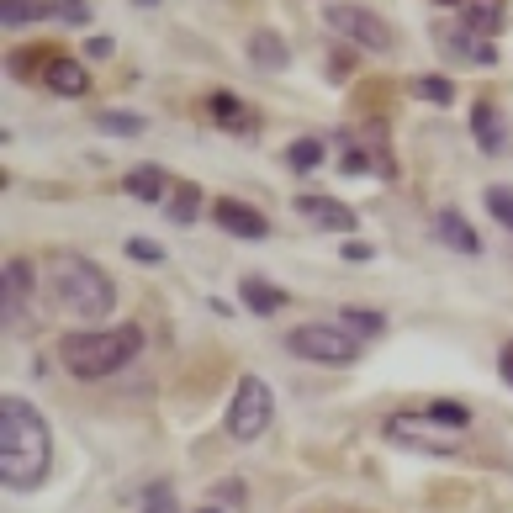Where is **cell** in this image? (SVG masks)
Wrapping results in <instances>:
<instances>
[{
  "mask_svg": "<svg viewBox=\"0 0 513 513\" xmlns=\"http://www.w3.org/2000/svg\"><path fill=\"white\" fill-rule=\"evenodd\" d=\"M471 133H476V143H482L487 154H498L503 149V117H498V106H476L471 112Z\"/></svg>",
  "mask_w": 513,
  "mask_h": 513,
  "instance_id": "cell-17",
  "label": "cell"
},
{
  "mask_svg": "<svg viewBox=\"0 0 513 513\" xmlns=\"http://www.w3.org/2000/svg\"><path fill=\"white\" fill-rule=\"evenodd\" d=\"M249 59L260 69H286L291 53H286V43L276 38V32H254V38H249Z\"/></svg>",
  "mask_w": 513,
  "mask_h": 513,
  "instance_id": "cell-19",
  "label": "cell"
},
{
  "mask_svg": "<svg viewBox=\"0 0 513 513\" xmlns=\"http://www.w3.org/2000/svg\"><path fill=\"white\" fill-rule=\"evenodd\" d=\"M434 238H439L445 249H455V254H471V260L482 254V238H476V228H471V223H466V217L455 212V207L434 212Z\"/></svg>",
  "mask_w": 513,
  "mask_h": 513,
  "instance_id": "cell-11",
  "label": "cell"
},
{
  "mask_svg": "<svg viewBox=\"0 0 513 513\" xmlns=\"http://www.w3.org/2000/svg\"><path fill=\"white\" fill-rule=\"evenodd\" d=\"M201 513H217V508H201Z\"/></svg>",
  "mask_w": 513,
  "mask_h": 513,
  "instance_id": "cell-36",
  "label": "cell"
},
{
  "mask_svg": "<svg viewBox=\"0 0 513 513\" xmlns=\"http://www.w3.org/2000/svg\"><path fill=\"white\" fill-rule=\"evenodd\" d=\"M339 323L350 328V334H381V328H387V318H381V313H360V307H344Z\"/></svg>",
  "mask_w": 513,
  "mask_h": 513,
  "instance_id": "cell-25",
  "label": "cell"
},
{
  "mask_svg": "<svg viewBox=\"0 0 513 513\" xmlns=\"http://www.w3.org/2000/svg\"><path fill=\"white\" fill-rule=\"evenodd\" d=\"M212 217H217V228H223V233H233V238H244V244H254V238H265V233H270V223H265V217L254 212L249 201H233V196H223V201H217V207H212Z\"/></svg>",
  "mask_w": 513,
  "mask_h": 513,
  "instance_id": "cell-9",
  "label": "cell"
},
{
  "mask_svg": "<svg viewBox=\"0 0 513 513\" xmlns=\"http://www.w3.org/2000/svg\"><path fill=\"white\" fill-rule=\"evenodd\" d=\"M387 439L402 450H418V455H450L461 450V429H445L434 418H413V413H397L387 418Z\"/></svg>",
  "mask_w": 513,
  "mask_h": 513,
  "instance_id": "cell-7",
  "label": "cell"
},
{
  "mask_svg": "<svg viewBox=\"0 0 513 513\" xmlns=\"http://www.w3.org/2000/svg\"><path fill=\"white\" fill-rule=\"evenodd\" d=\"M238 297H244V307H249V313H260V318H270V313H281V307H286V291L270 286V281H260V276H244Z\"/></svg>",
  "mask_w": 513,
  "mask_h": 513,
  "instance_id": "cell-14",
  "label": "cell"
},
{
  "mask_svg": "<svg viewBox=\"0 0 513 513\" xmlns=\"http://www.w3.org/2000/svg\"><path fill=\"white\" fill-rule=\"evenodd\" d=\"M439 6H466V0H439Z\"/></svg>",
  "mask_w": 513,
  "mask_h": 513,
  "instance_id": "cell-34",
  "label": "cell"
},
{
  "mask_svg": "<svg viewBox=\"0 0 513 513\" xmlns=\"http://www.w3.org/2000/svg\"><path fill=\"white\" fill-rule=\"evenodd\" d=\"M323 22H328V32L350 38L365 53H392L397 48V32L381 22L376 11H365V6H323Z\"/></svg>",
  "mask_w": 513,
  "mask_h": 513,
  "instance_id": "cell-6",
  "label": "cell"
},
{
  "mask_svg": "<svg viewBox=\"0 0 513 513\" xmlns=\"http://www.w3.org/2000/svg\"><path fill=\"white\" fill-rule=\"evenodd\" d=\"M143 513H175V503H170V487H149V492H143Z\"/></svg>",
  "mask_w": 513,
  "mask_h": 513,
  "instance_id": "cell-29",
  "label": "cell"
},
{
  "mask_svg": "<svg viewBox=\"0 0 513 513\" xmlns=\"http://www.w3.org/2000/svg\"><path fill=\"white\" fill-rule=\"evenodd\" d=\"M498 371H503V381H508V387H513V339L503 344V355H498Z\"/></svg>",
  "mask_w": 513,
  "mask_h": 513,
  "instance_id": "cell-33",
  "label": "cell"
},
{
  "mask_svg": "<svg viewBox=\"0 0 513 513\" xmlns=\"http://www.w3.org/2000/svg\"><path fill=\"white\" fill-rule=\"evenodd\" d=\"M43 80H48V90H59V96H69V101L90 90V75H85V64H80V59H48Z\"/></svg>",
  "mask_w": 513,
  "mask_h": 513,
  "instance_id": "cell-13",
  "label": "cell"
},
{
  "mask_svg": "<svg viewBox=\"0 0 513 513\" xmlns=\"http://www.w3.org/2000/svg\"><path fill=\"white\" fill-rule=\"evenodd\" d=\"M429 418H434V424H445V429H466L471 424V413L461 408V402H434Z\"/></svg>",
  "mask_w": 513,
  "mask_h": 513,
  "instance_id": "cell-27",
  "label": "cell"
},
{
  "mask_svg": "<svg viewBox=\"0 0 513 513\" xmlns=\"http://www.w3.org/2000/svg\"><path fill=\"white\" fill-rule=\"evenodd\" d=\"M270 418H276V397H270V387L260 376H244L238 392H233V402H228V434L249 445V439H260L270 429Z\"/></svg>",
  "mask_w": 513,
  "mask_h": 513,
  "instance_id": "cell-5",
  "label": "cell"
},
{
  "mask_svg": "<svg viewBox=\"0 0 513 513\" xmlns=\"http://www.w3.org/2000/svg\"><path fill=\"white\" fill-rule=\"evenodd\" d=\"M487 212L498 217L503 228H513V186H492L487 191Z\"/></svg>",
  "mask_w": 513,
  "mask_h": 513,
  "instance_id": "cell-26",
  "label": "cell"
},
{
  "mask_svg": "<svg viewBox=\"0 0 513 513\" xmlns=\"http://www.w3.org/2000/svg\"><path fill=\"white\" fill-rule=\"evenodd\" d=\"M413 96H418V101H434V106H450V101H455V85L439 80V75H418V80H413Z\"/></svg>",
  "mask_w": 513,
  "mask_h": 513,
  "instance_id": "cell-21",
  "label": "cell"
},
{
  "mask_svg": "<svg viewBox=\"0 0 513 513\" xmlns=\"http://www.w3.org/2000/svg\"><path fill=\"white\" fill-rule=\"evenodd\" d=\"M43 16H53L48 0H0V22L6 27H32V22H43Z\"/></svg>",
  "mask_w": 513,
  "mask_h": 513,
  "instance_id": "cell-20",
  "label": "cell"
},
{
  "mask_svg": "<svg viewBox=\"0 0 513 513\" xmlns=\"http://www.w3.org/2000/svg\"><path fill=\"white\" fill-rule=\"evenodd\" d=\"M318 159H323V143H318V138H297V143L286 149L291 170H318Z\"/></svg>",
  "mask_w": 513,
  "mask_h": 513,
  "instance_id": "cell-23",
  "label": "cell"
},
{
  "mask_svg": "<svg viewBox=\"0 0 513 513\" xmlns=\"http://www.w3.org/2000/svg\"><path fill=\"white\" fill-rule=\"evenodd\" d=\"M127 260H138V265H164V249L154 244V238H127Z\"/></svg>",
  "mask_w": 513,
  "mask_h": 513,
  "instance_id": "cell-28",
  "label": "cell"
},
{
  "mask_svg": "<svg viewBox=\"0 0 513 513\" xmlns=\"http://www.w3.org/2000/svg\"><path fill=\"white\" fill-rule=\"evenodd\" d=\"M96 127L101 133H117V138H133V133H143V117L138 112H101Z\"/></svg>",
  "mask_w": 513,
  "mask_h": 513,
  "instance_id": "cell-24",
  "label": "cell"
},
{
  "mask_svg": "<svg viewBox=\"0 0 513 513\" xmlns=\"http://www.w3.org/2000/svg\"><path fill=\"white\" fill-rule=\"evenodd\" d=\"M297 217H307V223L323 228V233H344V238L360 228V217L344 207V201H334V196H297Z\"/></svg>",
  "mask_w": 513,
  "mask_h": 513,
  "instance_id": "cell-8",
  "label": "cell"
},
{
  "mask_svg": "<svg viewBox=\"0 0 513 513\" xmlns=\"http://www.w3.org/2000/svg\"><path fill=\"white\" fill-rule=\"evenodd\" d=\"M138 6H159V0H138Z\"/></svg>",
  "mask_w": 513,
  "mask_h": 513,
  "instance_id": "cell-35",
  "label": "cell"
},
{
  "mask_svg": "<svg viewBox=\"0 0 513 513\" xmlns=\"http://www.w3.org/2000/svg\"><path fill=\"white\" fill-rule=\"evenodd\" d=\"M48 461H53V439L43 413L27 397L6 392V402H0V482L11 492H32L48 476Z\"/></svg>",
  "mask_w": 513,
  "mask_h": 513,
  "instance_id": "cell-1",
  "label": "cell"
},
{
  "mask_svg": "<svg viewBox=\"0 0 513 513\" xmlns=\"http://www.w3.org/2000/svg\"><path fill=\"white\" fill-rule=\"evenodd\" d=\"M112 48H117L112 38H90V48H85V53H90V59H112Z\"/></svg>",
  "mask_w": 513,
  "mask_h": 513,
  "instance_id": "cell-32",
  "label": "cell"
},
{
  "mask_svg": "<svg viewBox=\"0 0 513 513\" xmlns=\"http://www.w3.org/2000/svg\"><path fill=\"white\" fill-rule=\"evenodd\" d=\"M439 43H445L450 59H461V64H498V48H487V38H476L471 27H439Z\"/></svg>",
  "mask_w": 513,
  "mask_h": 513,
  "instance_id": "cell-10",
  "label": "cell"
},
{
  "mask_svg": "<svg viewBox=\"0 0 513 513\" xmlns=\"http://www.w3.org/2000/svg\"><path fill=\"white\" fill-rule=\"evenodd\" d=\"M59 16H64V22H75V27H80L90 11H85V0H59Z\"/></svg>",
  "mask_w": 513,
  "mask_h": 513,
  "instance_id": "cell-31",
  "label": "cell"
},
{
  "mask_svg": "<svg viewBox=\"0 0 513 513\" xmlns=\"http://www.w3.org/2000/svg\"><path fill=\"white\" fill-rule=\"evenodd\" d=\"M48 291H53V302H59L69 318H85V323H96V318H106V313L117 307L112 276H106L101 265L80 260V254H53Z\"/></svg>",
  "mask_w": 513,
  "mask_h": 513,
  "instance_id": "cell-2",
  "label": "cell"
},
{
  "mask_svg": "<svg viewBox=\"0 0 513 513\" xmlns=\"http://www.w3.org/2000/svg\"><path fill=\"white\" fill-rule=\"evenodd\" d=\"M138 350H143V328L138 323L90 328V334H64L59 339V360L69 365V376H80V381H101V376L122 371Z\"/></svg>",
  "mask_w": 513,
  "mask_h": 513,
  "instance_id": "cell-3",
  "label": "cell"
},
{
  "mask_svg": "<svg viewBox=\"0 0 513 513\" xmlns=\"http://www.w3.org/2000/svg\"><path fill=\"white\" fill-rule=\"evenodd\" d=\"M212 117L223 122V127H233V133H254V122H260L244 101L233 96V90H217V96H212Z\"/></svg>",
  "mask_w": 513,
  "mask_h": 513,
  "instance_id": "cell-16",
  "label": "cell"
},
{
  "mask_svg": "<svg viewBox=\"0 0 513 513\" xmlns=\"http://www.w3.org/2000/svg\"><path fill=\"white\" fill-rule=\"evenodd\" d=\"M461 27H471L476 38H492L503 27V0H466L461 6Z\"/></svg>",
  "mask_w": 513,
  "mask_h": 513,
  "instance_id": "cell-15",
  "label": "cell"
},
{
  "mask_svg": "<svg viewBox=\"0 0 513 513\" xmlns=\"http://www.w3.org/2000/svg\"><path fill=\"white\" fill-rule=\"evenodd\" d=\"M196 207H201V191H196V186H180V191L170 196V223H180V228L196 223Z\"/></svg>",
  "mask_w": 513,
  "mask_h": 513,
  "instance_id": "cell-22",
  "label": "cell"
},
{
  "mask_svg": "<svg viewBox=\"0 0 513 513\" xmlns=\"http://www.w3.org/2000/svg\"><path fill=\"white\" fill-rule=\"evenodd\" d=\"M27 281H32L27 260H11V265H6V276H0V302H6V328H22V323H27Z\"/></svg>",
  "mask_w": 513,
  "mask_h": 513,
  "instance_id": "cell-12",
  "label": "cell"
},
{
  "mask_svg": "<svg viewBox=\"0 0 513 513\" xmlns=\"http://www.w3.org/2000/svg\"><path fill=\"white\" fill-rule=\"evenodd\" d=\"M344 260H350V265H365V260H371V244H360V238H344Z\"/></svg>",
  "mask_w": 513,
  "mask_h": 513,
  "instance_id": "cell-30",
  "label": "cell"
},
{
  "mask_svg": "<svg viewBox=\"0 0 513 513\" xmlns=\"http://www.w3.org/2000/svg\"><path fill=\"white\" fill-rule=\"evenodd\" d=\"M286 350L318 365H350L360 355V334H350L344 323H302L286 334Z\"/></svg>",
  "mask_w": 513,
  "mask_h": 513,
  "instance_id": "cell-4",
  "label": "cell"
},
{
  "mask_svg": "<svg viewBox=\"0 0 513 513\" xmlns=\"http://www.w3.org/2000/svg\"><path fill=\"white\" fill-rule=\"evenodd\" d=\"M122 191L138 196V201H159L164 196V170H159V164H138V170H127Z\"/></svg>",
  "mask_w": 513,
  "mask_h": 513,
  "instance_id": "cell-18",
  "label": "cell"
}]
</instances>
